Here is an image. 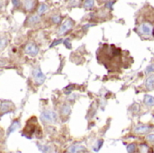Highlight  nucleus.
<instances>
[{
  "mask_svg": "<svg viewBox=\"0 0 154 153\" xmlns=\"http://www.w3.org/2000/svg\"><path fill=\"white\" fill-rule=\"evenodd\" d=\"M48 9H49L48 5H47L46 4H44V3H42V4L38 5V7H37V14H38L39 15H42V14H44L48 11Z\"/></svg>",
  "mask_w": 154,
  "mask_h": 153,
  "instance_id": "2eb2a0df",
  "label": "nucleus"
},
{
  "mask_svg": "<svg viewBox=\"0 0 154 153\" xmlns=\"http://www.w3.org/2000/svg\"><path fill=\"white\" fill-rule=\"evenodd\" d=\"M99 2H101V3H103V2H106V1H107V0H98Z\"/></svg>",
  "mask_w": 154,
  "mask_h": 153,
  "instance_id": "2f4dec72",
  "label": "nucleus"
},
{
  "mask_svg": "<svg viewBox=\"0 0 154 153\" xmlns=\"http://www.w3.org/2000/svg\"><path fill=\"white\" fill-rule=\"evenodd\" d=\"M22 7L26 13H32L38 7V0H21Z\"/></svg>",
  "mask_w": 154,
  "mask_h": 153,
  "instance_id": "423d86ee",
  "label": "nucleus"
},
{
  "mask_svg": "<svg viewBox=\"0 0 154 153\" xmlns=\"http://www.w3.org/2000/svg\"><path fill=\"white\" fill-rule=\"evenodd\" d=\"M140 153H149V147L146 144H141L139 147Z\"/></svg>",
  "mask_w": 154,
  "mask_h": 153,
  "instance_id": "4be33fe9",
  "label": "nucleus"
},
{
  "mask_svg": "<svg viewBox=\"0 0 154 153\" xmlns=\"http://www.w3.org/2000/svg\"><path fill=\"white\" fill-rule=\"evenodd\" d=\"M152 34H153V36H154V29L152 30Z\"/></svg>",
  "mask_w": 154,
  "mask_h": 153,
  "instance_id": "473e14b6",
  "label": "nucleus"
},
{
  "mask_svg": "<svg viewBox=\"0 0 154 153\" xmlns=\"http://www.w3.org/2000/svg\"><path fill=\"white\" fill-rule=\"evenodd\" d=\"M12 4H13L14 9H18L22 6L21 0H12Z\"/></svg>",
  "mask_w": 154,
  "mask_h": 153,
  "instance_id": "5701e85b",
  "label": "nucleus"
},
{
  "mask_svg": "<svg viewBox=\"0 0 154 153\" xmlns=\"http://www.w3.org/2000/svg\"><path fill=\"white\" fill-rule=\"evenodd\" d=\"M144 103L149 106H154V97L152 96L146 95L144 96Z\"/></svg>",
  "mask_w": 154,
  "mask_h": 153,
  "instance_id": "6ab92c4d",
  "label": "nucleus"
},
{
  "mask_svg": "<svg viewBox=\"0 0 154 153\" xmlns=\"http://www.w3.org/2000/svg\"><path fill=\"white\" fill-rule=\"evenodd\" d=\"M86 148L81 146V145H71L70 147H69L68 149V153H79L81 151H85Z\"/></svg>",
  "mask_w": 154,
  "mask_h": 153,
  "instance_id": "ddd939ff",
  "label": "nucleus"
},
{
  "mask_svg": "<svg viewBox=\"0 0 154 153\" xmlns=\"http://www.w3.org/2000/svg\"><path fill=\"white\" fill-rule=\"evenodd\" d=\"M37 147L42 153H51V148L50 146L42 145L40 143H37Z\"/></svg>",
  "mask_w": 154,
  "mask_h": 153,
  "instance_id": "a211bd4d",
  "label": "nucleus"
},
{
  "mask_svg": "<svg viewBox=\"0 0 154 153\" xmlns=\"http://www.w3.org/2000/svg\"><path fill=\"white\" fill-rule=\"evenodd\" d=\"M15 106L11 101L4 100L0 103V117L5 115V114H9L14 111Z\"/></svg>",
  "mask_w": 154,
  "mask_h": 153,
  "instance_id": "39448f33",
  "label": "nucleus"
},
{
  "mask_svg": "<svg viewBox=\"0 0 154 153\" xmlns=\"http://www.w3.org/2000/svg\"><path fill=\"white\" fill-rule=\"evenodd\" d=\"M152 26L149 23H143L139 26V32L143 35H150L152 32Z\"/></svg>",
  "mask_w": 154,
  "mask_h": 153,
  "instance_id": "1a4fd4ad",
  "label": "nucleus"
},
{
  "mask_svg": "<svg viewBox=\"0 0 154 153\" xmlns=\"http://www.w3.org/2000/svg\"><path fill=\"white\" fill-rule=\"evenodd\" d=\"M39 131H41V130H40V127L37 125L36 119L34 120V122L32 123V118H31L29 121H27L26 125L23 130L22 135L26 137L27 139H32V137L33 135H36L37 132H39Z\"/></svg>",
  "mask_w": 154,
  "mask_h": 153,
  "instance_id": "f257e3e1",
  "label": "nucleus"
},
{
  "mask_svg": "<svg viewBox=\"0 0 154 153\" xmlns=\"http://www.w3.org/2000/svg\"><path fill=\"white\" fill-rule=\"evenodd\" d=\"M103 143H104V142L103 141H98L97 143H96V145H97V147H95L94 148V150L96 151H99V149L102 147V145H103Z\"/></svg>",
  "mask_w": 154,
  "mask_h": 153,
  "instance_id": "a878e982",
  "label": "nucleus"
},
{
  "mask_svg": "<svg viewBox=\"0 0 154 153\" xmlns=\"http://www.w3.org/2000/svg\"><path fill=\"white\" fill-rule=\"evenodd\" d=\"M75 25V22L70 19V18H67L60 25L59 31H58V34L59 35H64L66 34L68 32H69Z\"/></svg>",
  "mask_w": 154,
  "mask_h": 153,
  "instance_id": "20e7f679",
  "label": "nucleus"
},
{
  "mask_svg": "<svg viewBox=\"0 0 154 153\" xmlns=\"http://www.w3.org/2000/svg\"><path fill=\"white\" fill-rule=\"evenodd\" d=\"M115 2H116V0H112V1H109V2H107V3H106V8H109V9H111V8L113 7V5H114Z\"/></svg>",
  "mask_w": 154,
  "mask_h": 153,
  "instance_id": "bb28decb",
  "label": "nucleus"
},
{
  "mask_svg": "<svg viewBox=\"0 0 154 153\" xmlns=\"http://www.w3.org/2000/svg\"><path fill=\"white\" fill-rule=\"evenodd\" d=\"M145 86L148 90H152L154 88V76H150L145 81Z\"/></svg>",
  "mask_w": 154,
  "mask_h": 153,
  "instance_id": "dca6fc26",
  "label": "nucleus"
},
{
  "mask_svg": "<svg viewBox=\"0 0 154 153\" xmlns=\"http://www.w3.org/2000/svg\"><path fill=\"white\" fill-rule=\"evenodd\" d=\"M32 78H33L34 84L37 85V86L42 85L44 83V81L46 80V76L42 73V71L41 70L40 68H35L34 69H32Z\"/></svg>",
  "mask_w": 154,
  "mask_h": 153,
  "instance_id": "7ed1b4c3",
  "label": "nucleus"
},
{
  "mask_svg": "<svg viewBox=\"0 0 154 153\" xmlns=\"http://www.w3.org/2000/svg\"><path fill=\"white\" fill-rule=\"evenodd\" d=\"M83 6L87 10H91L95 6V0H85L83 3Z\"/></svg>",
  "mask_w": 154,
  "mask_h": 153,
  "instance_id": "f3484780",
  "label": "nucleus"
},
{
  "mask_svg": "<svg viewBox=\"0 0 154 153\" xmlns=\"http://www.w3.org/2000/svg\"><path fill=\"white\" fill-rule=\"evenodd\" d=\"M41 121L44 124H51L58 121V115L54 111L51 110H44L41 114Z\"/></svg>",
  "mask_w": 154,
  "mask_h": 153,
  "instance_id": "f03ea898",
  "label": "nucleus"
},
{
  "mask_svg": "<svg viewBox=\"0 0 154 153\" xmlns=\"http://www.w3.org/2000/svg\"><path fill=\"white\" fill-rule=\"evenodd\" d=\"M135 149H136L135 144H129L127 146V151H128V153H134L135 152Z\"/></svg>",
  "mask_w": 154,
  "mask_h": 153,
  "instance_id": "b1692460",
  "label": "nucleus"
},
{
  "mask_svg": "<svg viewBox=\"0 0 154 153\" xmlns=\"http://www.w3.org/2000/svg\"><path fill=\"white\" fill-rule=\"evenodd\" d=\"M152 72H154V64L148 66L146 69V73H152Z\"/></svg>",
  "mask_w": 154,
  "mask_h": 153,
  "instance_id": "cd10ccee",
  "label": "nucleus"
},
{
  "mask_svg": "<svg viewBox=\"0 0 154 153\" xmlns=\"http://www.w3.org/2000/svg\"><path fill=\"white\" fill-rule=\"evenodd\" d=\"M152 130V127L149 126V125H138L136 126L134 129V133H136V134H144V133H147L149 132H151Z\"/></svg>",
  "mask_w": 154,
  "mask_h": 153,
  "instance_id": "9b49d317",
  "label": "nucleus"
},
{
  "mask_svg": "<svg viewBox=\"0 0 154 153\" xmlns=\"http://www.w3.org/2000/svg\"><path fill=\"white\" fill-rule=\"evenodd\" d=\"M94 25H95V23H88V24H86V25H84L83 29H84V30H87L88 28H89V27H92V26H94Z\"/></svg>",
  "mask_w": 154,
  "mask_h": 153,
  "instance_id": "7c9ffc66",
  "label": "nucleus"
},
{
  "mask_svg": "<svg viewBox=\"0 0 154 153\" xmlns=\"http://www.w3.org/2000/svg\"><path fill=\"white\" fill-rule=\"evenodd\" d=\"M51 21L54 24H60L61 22V16L60 14H54L51 17Z\"/></svg>",
  "mask_w": 154,
  "mask_h": 153,
  "instance_id": "412c9836",
  "label": "nucleus"
},
{
  "mask_svg": "<svg viewBox=\"0 0 154 153\" xmlns=\"http://www.w3.org/2000/svg\"><path fill=\"white\" fill-rule=\"evenodd\" d=\"M70 112H71V109H70V106H69L68 104H64V105L61 106L60 110V116H61L62 118H64V117H69Z\"/></svg>",
  "mask_w": 154,
  "mask_h": 153,
  "instance_id": "f8f14e48",
  "label": "nucleus"
},
{
  "mask_svg": "<svg viewBox=\"0 0 154 153\" xmlns=\"http://www.w3.org/2000/svg\"><path fill=\"white\" fill-rule=\"evenodd\" d=\"M146 140L148 142H152V143H154V134H149V135H147Z\"/></svg>",
  "mask_w": 154,
  "mask_h": 153,
  "instance_id": "c85d7f7f",
  "label": "nucleus"
},
{
  "mask_svg": "<svg viewBox=\"0 0 154 153\" xmlns=\"http://www.w3.org/2000/svg\"><path fill=\"white\" fill-rule=\"evenodd\" d=\"M39 51H40V48H39V46L35 42L30 41V42H28L24 46V52H25V54H27V55H29L31 57L37 56Z\"/></svg>",
  "mask_w": 154,
  "mask_h": 153,
  "instance_id": "0eeeda50",
  "label": "nucleus"
},
{
  "mask_svg": "<svg viewBox=\"0 0 154 153\" xmlns=\"http://www.w3.org/2000/svg\"><path fill=\"white\" fill-rule=\"evenodd\" d=\"M63 43L64 45L68 48V49H71V43H70V40L69 39H66L65 41H63Z\"/></svg>",
  "mask_w": 154,
  "mask_h": 153,
  "instance_id": "393cba45",
  "label": "nucleus"
},
{
  "mask_svg": "<svg viewBox=\"0 0 154 153\" xmlns=\"http://www.w3.org/2000/svg\"><path fill=\"white\" fill-rule=\"evenodd\" d=\"M21 127V122L20 119H14L12 124H10V126L8 127V129L6 130V136H9L11 133H14L17 129H19Z\"/></svg>",
  "mask_w": 154,
  "mask_h": 153,
  "instance_id": "9d476101",
  "label": "nucleus"
},
{
  "mask_svg": "<svg viewBox=\"0 0 154 153\" xmlns=\"http://www.w3.org/2000/svg\"><path fill=\"white\" fill-rule=\"evenodd\" d=\"M9 40L6 37V35H0V51L5 50L6 46L8 45Z\"/></svg>",
  "mask_w": 154,
  "mask_h": 153,
  "instance_id": "4468645a",
  "label": "nucleus"
},
{
  "mask_svg": "<svg viewBox=\"0 0 154 153\" xmlns=\"http://www.w3.org/2000/svg\"><path fill=\"white\" fill-rule=\"evenodd\" d=\"M41 22V15L36 14H31L27 16V18L24 21V26L25 27H33L37 25Z\"/></svg>",
  "mask_w": 154,
  "mask_h": 153,
  "instance_id": "6e6552de",
  "label": "nucleus"
},
{
  "mask_svg": "<svg viewBox=\"0 0 154 153\" xmlns=\"http://www.w3.org/2000/svg\"><path fill=\"white\" fill-rule=\"evenodd\" d=\"M82 3V0H67V4L70 7H75L80 5Z\"/></svg>",
  "mask_w": 154,
  "mask_h": 153,
  "instance_id": "aec40b11",
  "label": "nucleus"
},
{
  "mask_svg": "<svg viewBox=\"0 0 154 153\" xmlns=\"http://www.w3.org/2000/svg\"><path fill=\"white\" fill-rule=\"evenodd\" d=\"M62 42V39H59V40H56V41H54L53 42H52V44L50 46L51 48H52V47H54V46H56V45H58V44H60V43H61Z\"/></svg>",
  "mask_w": 154,
  "mask_h": 153,
  "instance_id": "c756f323",
  "label": "nucleus"
}]
</instances>
